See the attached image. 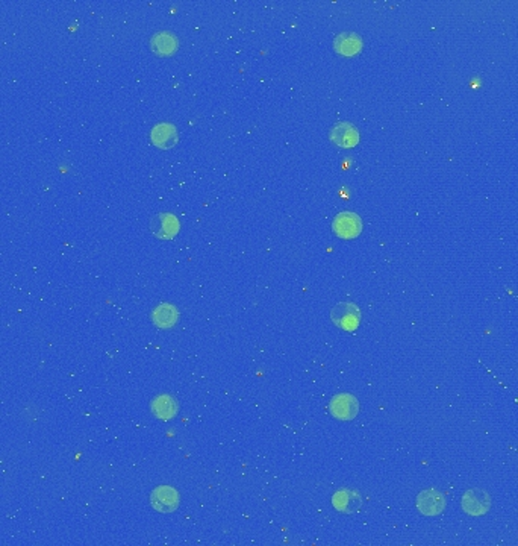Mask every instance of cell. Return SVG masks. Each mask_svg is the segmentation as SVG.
<instances>
[{"label": "cell", "instance_id": "6da1fadb", "mask_svg": "<svg viewBox=\"0 0 518 546\" xmlns=\"http://www.w3.org/2000/svg\"><path fill=\"white\" fill-rule=\"evenodd\" d=\"M331 319L338 328L352 332L361 323V311L352 302H340L332 308Z\"/></svg>", "mask_w": 518, "mask_h": 546}, {"label": "cell", "instance_id": "7a4b0ae2", "mask_svg": "<svg viewBox=\"0 0 518 546\" xmlns=\"http://www.w3.org/2000/svg\"><path fill=\"white\" fill-rule=\"evenodd\" d=\"M415 506L423 516H438L446 510L447 501L441 492L435 488H427L417 496Z\"/></svg>", "mask_w": 518, "mask_h": 546}, {"label": "cell", "instance_id": "3957f363", "mask_svg": "<svg viewBox=\"0 0 518 546\" xmlns=\"http://www.w3.org/2000/svg\"><path fill=\"white\" fill-rule=\"evenodd\" d=\"M332 229L340 239L351 240L358 237L363 231V220L352 211H343L332 222Z\"/></svg>", "mask_w": 518, "mask_h": 546}, {"label": "cell", "instance_id": "277c9868", "mask_svg": "<svg viewBox=\"0 0 518 546\" xmlns=\"http://www.w3.org/2000/svg\"><path fill=\"white\" fill-rule=\"evenodd\" d=\"M463 510L470 516H483L491 508V496L482 488H470L463 496Z\"/></svg>", "mask_w": 518, "mask_h": 546}, {"label": "cell", "instance_id": "5b68a950", "mask_svg": "<svg viewBox=\"0 0 518 546\" xmlns=\"http://www.w3.org/2000/svg\"><path fill=\"white\" fill-rule=\"evenodd\" d=\"M179 503H181V496L177 490L170 486L156 487L150 495V504L160 513H172L179 507Z\"/></svg>", "mask_w": 518, "mask_h": 546}, {"label": "cell", "instance_id": "8992f818", "mask_svg": "<svg viewBox=\"0 0 518 546\" xmlns=\"http://www.w3.org/2000/svg\"><path fill=\"white\" fill-rule=\"evenodd\" d=\"M329 410L338 420H353L359 413V403L351 393H338L332 398Z\"/></svg>", "mask_w": 518, "mask_h": 546}, {"label": "cell", "instance_id": "52a82bcc", "mask_svg": "<svg viewBox=\"0 0 518 546\" xmlns=\"http://www.w3.org/2000/svg\"><path fill=\"white\" fill-rule=\"evenodd\" d=\"M179 229H181L179 220L172 213H160L150 220V231L158 239H164V240L175 239L177 236Z\"/></svg>", "mask_w": 518, "mask_h": 546}, {"label": "cell", "instance_id": "ba28073f", "mask_svg": "<svg viewBox=\"0 0 518 546\" xmlns=\"http://www.w3.org/2000/svg\"><path fill=\"white\" fill-rule=\"evenodd\" d=\"M332 506L341 511V513H355L363 506V496L359 495L356 490L352 488H341L336 490L335 495L332 496Z\"/></svg>", "mask_w": 518, "mask_h": 546}, {"label": "cell", "instance_id": "9c48e42d", "mask_svg": "<svg viewBox=\"0 0 518 546\" xmlns=\"http://www.w3.org/2000/svg\"><path fill=\"white\" fill-rule=\"evenodd\" d=\"M331 141L340 148H353L359 143L358 129L348 121H338L331 129Z\"/></svg>", "mask_w": 518, "mask_h": 546}, {"label": "cell", "instance_id": "30bf717a", "mask_svg": "<svg viewBox=\"0 0 518 546\" xmlns=\"http://www.w3.org/2000/svg\"><path fill=\"white\" fill-rule=\"evenodd\" d=\"M150 140L156 148L170 149L179 140V133L175 125L172 124H158L150 132Z\"/></svg>", "mask_w": 518, "mask_h": 546}, {"label": "cell", "instance_id": "8fae6325", "mask_svg": "<svg viewBox=\"0 0 518 546\" xmlns=\"http://www.w3.org/2000/svg\"><path fill=\"white\" fill-rule=\"evenodd\" d=\"M150 410L160 420H170L179 413V403L172 395H158L152 400Z\"/></svg>", "mask_w": 518, "mask_h": 546}, {"label": "cell", "instance_id": "7c38bea8", "mask_svg": "<svg viewBox=\"0 0 518 546\" xmlns=\"http://www.w3.org/2000/svg\"><path fill=\"white\" fill-rule=\"evenodd\" d=\"M179 48L177 37L172 32H158L150 38V49L158 57H170Z\"/></svg>", "mask_w": 518, "mask_h": 546}, {"label": "cell", "instance_id": "4fadbf2b", "mask_svg": "<svg viewBox=\"0 0 518 546\" xmlns=\"http://www.w3.org/2000/svg\"><path fill=\"white\" fill-rule=\"evenodd\" d=\"M334 49L343 57H353L363 49V40L355 32H343L334 40Z\"/></svg>", "mask_w": 518, "mask_h": 546}, {"label": "cell", "instance_id": "5bb4252c", "mask_svg": "<svg viewBox=\"0 0 518 546\" xmlns=\"http://www.w3.org/2000/svg\"><path fill=\"white\" fill-rule=\"evenodd\" d=\"M152 320H153L155 325L160 327V328H172L176 325V322L179 320L177 308L170 305V304L158 305L152 313Z\"/></svg>", "mask_w": 518, "mask_h": 546}]
</instances>
